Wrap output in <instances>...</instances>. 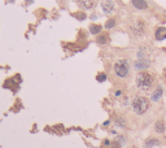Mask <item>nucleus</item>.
<instances>
[{
  "instance_id": "nucleus-15",
  "label": "nucleus",
  "mask_w": 166,
  "mask_h": 148,
  "mask_svg": "<svg viewBox=\"0 0 166 148\" xmlns=\"http://www.w3.org/2000/svg\"><path fill=\"white\" fill-rule=\"evenodd\" d=\"M117 125H118V126L121 125V127H125V126H126V124H125V122H123V120H122V118H119V120L117 121Z\"/></svg>"
},
{
  "instance_id": "nucleus-6",
  "label": "nucleus",
  "mask_w": 166,
  "mask_h": 148,
  "mask_svg": "<svg viewBox=\"0 0 166 148\" xmlns=\"http://www.w3.org/2000/svg\"><path fill=\"white\" fill-rule=\"evenodd\" d=\"M156 39L157 40H164L166 39V27H158L156 30Z\"/></svg>"
},
{
  "instance_id": "nucleus-10",
  "label": "nucleus",
  "mask_w": 166,
  "mask_h": 148,
  "mask_svg": "<svg viewBox=\"0 0 166 148\" xmlns=\"http://www.w3.org/2000/svg\"><path fill=\"white\" fill-rule=\"evenodd\" d=\"M100 31H101V26H100V25H91V26H90V32H91V34L96 35Z\"/></svg>"
},
{
  "instance_id": "nucleus-14",
  "label": "nucleus",
  "mask_w": 166,
  "mask_h": 148,
  "mask_svg": "<svg viewBox=\"0 0 166 148\" xmlns=\"http://www.w3.org/2000/svg\"><path fill=\"white\" fill-rule=\"evenodd\" d=\"M105 79H107V75H105L104 73H100V74L97 75V81L99 82H104Z\"/></svg>"
},
{
  "instance_id": "nucleus-16",
  "label": "nucleus",
  "mask_w": 166,
  "mask_h": 148,
  "mask_svg": "<svg viewBox=\"0 0 166 148\" xmlns=\"http://www.w3.org/2000/svg\"><path fill=\"white\" fill-rule=\"evenodd\" d=\"M75 16H77V18H79V20H84V17H86V14H83V13H77L75 14Z\"/></svg>"
},
{
  "instance_id": "nucleus-12",
  "label": "nucleus",
  "mask_w": 166,
  "mask_h": 148,
  "mask_svg": "<svg viewBox=\"0 0 166 148\" xmlns=\"http://www.w3.org/2000/svg\"><path fill=\"white\" fill-rule=\"evenodd\" d=\"M97 43L99 44H105V43H108V37L107 35H100V37L97 38Z\"/></svg>"
},
{
  "instance_id": "nucleus-4",
  "label": "nucleus",
  "mask_w": 166,
  "mask_h": 148,
  "mask_svg": "<svg viewBox=\"0 0 166 148\" xmlns=\"http://www.w3.org/2000/svg\"><path fill=\"white\" fill-rule=\"evenodd\" d=\"M161 96H162V87L161 86H157V88L151 94V100L156 103L158 100H161Z\"/></svg>"
},
{
  "instance_id": "nucleus-18",
  "label": "nucleus",
  "mask_w": 166,
  "mask_h": 148,
  "mask_svg": "<svg viewBox=\"0 0 166 148\" xmlns=\"http://www.w3.org/2000/svg\"><path fill=\"white\" fill-rule=\"evenodd\" d=\"M104 144L105 146H110V142H109V140H104Z\"/></svg>"
},
{
  "instance_id": "nucleus-5",
  "label": "nucleus",
  "mask_w": 166,
  "mask_h": 148,
  "mask_svg": "<svg viewBox=\"0 0 166 148\" xmlns=\"http://www.w3.org/2000/svg\"><path fill=\"white\" fill-rule=\"evenodd\" d=\"M134 66H135V69H136V70H140V69H147V68L149 66V61L146 60V59H142V60L136 61Z\"/></svg>"
},
{
  "instance_id": "nucleus-13",
  "label": "nucleus",
  "mask_w": 166,
  "mask_h": 148,
  "mask_svg": "<svg viewBox=\"0 0 166 148\" xmlns=\"http://www.w3.org/2000/svg\"><path fill=\"white\" fill-rule=\"evenodd\" d=\"M114 25H116V20L114 18H110V20L107 21V24H105V27H107V29H112Z\"/></svg>"
},
{
  "instance_id": "nucleus-7",
  "label": "nucleus",
  "mask_w": 166,
  "mask_h": 148,
  "mask_svg": "<svg viewBox=\"0 0 166 148\" xmlns=\"http://www.w3.org/2000/svg\"><path fill=\"white\" fill-rule=\"evenodd\" d=\"M132 5L135 7L136 9H147L148 8V3L144 1V0H134L132 1Z\"/></svg>"
},
{
  "instance_id": "nucleus-2",
  "label": "nucleus",
  "mask_w": 166,
  "mask_h": 148,
  "mask_svg": "<svg viewBox=\"0 0 166 148\" xmlns=\"http://www.w3.org/2000/svg\"><path fill=\"white\" fill-rule=\"evenodd\" d=\"M149 107H151V102L144 96H135L131 102L132 112L135 114H139V116L147 113V110L149 109Z\"/></svg>"
},
{
  "instance_id": "nucleus-3",
  "label": "nucleus",
  "mask_w": 166,
  "mask_h": 148,
  "mask_svg": "<svg viewBox=\"0 0 166 148\" xmlns=\"http://www.w3.org/2000/svg\"><path fill=\"white\" fill-rule=\"evenodd\" d=\"M113 71H114L117 78H127L130 75V63L126 59H121L113 66Z\"/></svg>"
},
{
  "instance_id": "nucleus-1",
  "label": "nucleus",
  "mask_w": 166,
  "mask_h": 148,
  "mask_svg": "<svg viewBox=\"0 0 166 148\" xmlns=\"http://www.w3.org/2000/svg\"><path fill=\"white\" fill-rule=\"evenodd\" d=\"M135 83L136 87L143 92H151L154 87V83H156V79L151 73H147V71H139L136 74L135 78Z\"/></svg>"
},
{
  "instance_id": "nucleus-9",
  "label": "nucleus",
  "mask_w": 166,
  "mask_h": 148,
  "mask_svg": "<svg viewBox=\"0 0 166 148\" xmlns=\"http://www.w3.org/2000/svg\"><path fill=\"white\" fill-rule=\"evenodd\" d=\"M154 129H156L157 133H160V134H162V133H165V124L164 121H157L156 122V126H154Z\"/></svg>"
},
{
  "instance_id": "nucleus-19",
  "label": "nucleus",
  "mask_w": 166,
  "mask_h": 148,
  "mask_svg": "<svg viewBox=\"0 0 166 148\" xmlns=\"http://www.w3.org/2000/svg\"><path fill=\"white\" fill-rule=\"evenodd\" d=\"M131 148H137V147H135V146H134V147H131Z\"/></svg>"
},
{
  "instance_id": "nucleus-11",
  "label": "nucleus",
  "mask_w": 166,
  "mask_h": 148,
  "mask_svg": "<svg viewBox=\"0 0 166 148\" xmlns=\"http://www.w3.org/2000/svg\"><path fill=\"white\" fill-rule=\"evenodd\" d=\"M157 144H158L157 139H149V140H147V143H146V148H152L153 146H157Z\"/></svg>"
},
{
  "instance_id": "nucleus-8",
  "label": "nucleus",
  "mask_w": 166,
  "mask_h": 148,
  "mask_svg": "<svg viewBox=\"0 0 166 148\" xmlns=\"http://www.w3.org/2000/svg\"><path fill=\"white\" fill-rule=\"evenodd\" d=\"M103 9L105 13H112L113 9H114V7H113V3L112 1H105L103 3Z\"/></svg>"
},
{
  "instance_id": "nucleus-17",
  "label": "nucleus",
  "mask_w": 166,
  "mask_h": 148,
  "mask_svg": "<svg viewBox=\"0 0 166 148\" xmlns=\"http://www.w3.org/2000/svg\"><path fill=\"white\" fill-rule=\"evenodd\" d=\"M110 148H121V146H119L118 143H114V144H112V147Z\"/></svg>"
}]
</instances>
